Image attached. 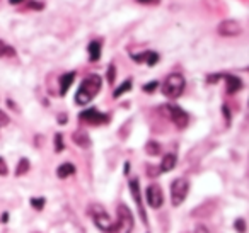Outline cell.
<instances>
[{
    "mask_svg": "<svg viewBox=\"0 0 249 233\" xmlns=\"http://www.w3.org/2000/svg\"><path fill=\"white\" fill-rule=\"evenodd\" d=\"M9 116L5 113H2V111H0V126H5V124H9Z\"/></svg>",
    "mask_w": 249,
    "mask_h": 233,
    "instance_id": "obj_29",
    "label": "cell"
},
{
    "mask_svg": "<svg viewBox=\"0 0 249 233\" xmlns=\"http://www.w3.org/2000/svg\"><path fill=\"white\" fill-rule=\"evenodd\" d=\"M193 233H210V232H208V230L207 228H205V226H196V228H195L193 230Z\"/></svg>",
    "mask_w": 249,
    "mask_h": 233,
    "instance_id": "obj_31",
    "label": "cell"
},
{
    "mask_svg": "<svg viewBox=\"0 0 249 233\" xmlns=\"http://www.w3.org/2000/svg\"><path fill=\"white\" fill-rule=\"evenodd\" d=\"M87 51H89L90 62H97V60L101 58V43L99 41H90Z\"/></svg>",
    "mask_w": 249,
    "mask_h": 233,
    "instance_id": "obj_16",
    "label": "cell"
},
{
    "mask_svg": "<svg viewBox=\"0 0 249 233\" xmlns=\"http://www.w3.org/2000/svg\"><path fill=\"white\" fill-rule=\"evenodd\" d=\"M234 228L237 230L239 233H246V221L242 218H239L237 221L234 223Z\"/></svg>",
    "mask_w": 249,
    "mask_h": 233,
    "instance_id": "obj_25",
    "label": "cell"
},
{
    "mask_svg": "<svg viewBox=\"0 0 249 233\" xmlns=\"http://www.w3.org/2000/svg\"><path fill=\"white\" fill-rule=\"evenodd\" d=\"M218 34L220 36H225V38H234V36H239L242 33V28L237 21H222L217 28Z\"/></svg>",
    "mask_w": 249,
    "mask_h": 233,
    "instance_id": "obj_9",
    "label": "cell"
},
{
    "mask_svg": "<svg viewBox=\"0 0 249 233\" xmlns=\"http://www.w3.org/2000/svg\"><path fill=\"white\" fill-rule=\"evenodd\" d=\"M157 85H159V83H157L156 82V80H154V82H149V83H147V85L145 87H143V90H145V92H154V90H156L157 89Z\"/></svg>",
    "mask_w": 249,
    "mask_h": 233,
    "instance_id": "obj_26",
    "label": "cell"
},
{
    "mask_svg": "<svg viewBox=\"0 0 249 233\" xmlns=\"http://www.w3.org/2000/svg\"><path fill=\"white\" fill-rule=\"evenodd\" d=\"M145 196H147V202H149L150 208L159 209L160 206L164 204V194L159 184H150L145 191Z\"/></svg>",
    "mask_w": 249,
    "mask_h": 233,
    "instance_id": "obj_8",
    "label": "cell"
},
{
    "mask_svg": "<svg viewBox=\"0 0 249 233\" xmlns=\"http://www.w3.org/2000/svg\"><path fill=\"white\" fill-rule=\"evenodd\" d=\"M90 216H92L97 228L103 230L104 233H113L114 223H113V219L109 218V215L104 211L103 206H97V204L90 206Z\"/></svg>",
    "mask_w": 249,
    "mask_h": 233,
    "instance_id": "obj_4",
    "label": "cell"
},
{
    "mask_svg": "<svg viewBox=\"0 0 249 233\" xmlns=\"http://www.w3.org/2000/svg\"><path fill=\"white\" fill-rule=\"evenodd\" d=\"M218 79H222V73H217V75H210V77H207V82H208V83H215Z\"/></svg>",
    "mask_w": 249,
    "mask_h": 233,
    "instance_id": "obj_30",
    "label": "cell"
},
{
    "mask_svg": "<svg viewBox=\"0 0 249 233\" xmlns=\"http://www.w3.org/2000/svg\"><path fill=\"white\" fill-rule=\"evenodd\" d=\"M72 140L75 141V145H79V147H82V148L90 147V138L86 131H75L73 136H72Z\"/></svg>",
    "mask_w": 249,
    "mask_h": 233,
    "instance_id": "obj_14",
    "label": "cell"
},
{
    "mask_svg": "<svg viewBox=\"0 0 249 233\" xmlns=\"http://www.w3.org/2000/svg\"><path fill=\"white\" fill-rule=\"evenodd\" d=\"M225 79V89H227V94H235L242 89V80L235 75H222Z\"/></svg>",
    "mask_w": 249,
    "mask_h": 233,
    "instance_id": "obj_12",
    "label": "cell"
},
{
    "mask_svg": "<svg viewBox=\"0 0 249 233\" xmlns=\"http://www.w3.org/2000/svg\"><path fill=\"white\" fill-rule=\"evenodd\" d=\"M159 172V168H152V165H149V175H157Z\"/></svg>",
    "mask_w": 249,
    "mask_h": 233,
    "instance_id": "obj_32",
    "label": "cell"
},
{
    "mask_svg": "<svg viewBox=\"0 0 249 233\" xmlns=\"http://www.w3.org/2000/svg\"><path fill=\"white\" fill-rule=\"evenodd\" d=\"M28 170H29V160L28 158H21V162L18 164V168H16V175H24Z\"/></svg>",
    "mask_w": 249,
    "mask_h": 233,
    "instance_id": "obj_20",
    "label": "cell"
},
{
    "mask_svg": "<svg viewBox=\"0 0 249 233\" xmlns=\"http://www.w3.org/2000/svg\"><path fill=\"white\" fill-rule=\"evenodd\" d=\"M101 85H103V80H101L99 75H96V73L87 75L86 79L82 80V83H80L79 90H77L75 102L79 104V106H86V104H89L90 100L99 94Z\"/></svg>",
    "mask_w": 249,
    "mask_h": 233,
    "instance_id": "obj_1",
    "label": "cell"
},
{
    "mask_svg": "<svg viewBox=\"0 0 249 233\" xmlns=\"http://www.w3.org/2000/svg\"><path fill=\"white\" fill-rule=\"evenodd\" d=\"M12 56H16V50L0 39V58H12Z\"/></svg>",
    "mask_w": 249,
    "mask_h": 233,
    "instance_id": "obj_18",
    "label": "cell"
},
{
    "mask_svg": "<svg viewBox=\"0 0 249 233\" xmlns=\"http://www.w3.org/2000/svg\"><path fill=\"white\" fill-rule=\"evenodd\" d=\"M31 204L35 206L36 209H41L45 206V199H31Z\"/></svg>",
    "mask_w": 249,
    "mask_h": 233,
    "instance_id": "obj_27",
    "label": "cell"
},
{
    "mask_svg": "<svg viewBox=\"0 0 249 233\" xmlns=\"http://www.w3.org/2000/svg\"><path fill=\"white\" fill-rule=\"evenodd\" d=\"M176 167V155L174 153H167L166 157L162 158V164H160V172H171Z\"/></svg>",
    "mask_w": 249,
    "mask_h": 233,
    "instance_id": "obj_15",
    "label": "cell"
},
{
    "mask_svg": "<svg viewBox=\"0 0 249 233\" xmlns=\"http://www.w3.org/2000/svg\"><path fill=\"white\" fill-rule=\"evenodd\" d=\"M130 191H132L133 199H135V202H137V208H139L140 215H142L143 223H147L145 209H143V202H142V198H140V185H139V181H137V179H132V181H130Z\"/></svg>",
    "mask_w": 249,
    "mask_h": 233,
    "instance_id": "obj_10",
    "label": "cell"
},
{
    "mask_svg": "<svg viewBox=\"0 0 249 233\" xmlns=\"http://www.w3.org/2000/svg\"><path fill=\"white\" fill-rule=\"evenodd\" d=\"M132 60L137 63H147L149 67H154L159 62V55L156 51H143L140 55H132Z\"/></svg>",
    "mask_w": 249,
    "mask_h": 233,
    "instance_id": "obj_11",
    "label": "cell"
},
{
    "mask_svg": "<svg viewBox=\"0 0 249 233\" xmlns=\"http://www.w3.org/2000/svg\"><path fill=\"white\" fill-rule=\"evenodd\" d=\"M73 79H75V73L70 72V73H65L63 77H60V94L65 96L67 90L70 89V85L73 83Z\"/></svg>",
    "mask_w": 249,
    "mask_h": 233,
    "instance_id": "obj_13",
    "label": "cell"
},
{
    "mask_svg": "<svg viewBox=\"0 0 249 233\" xmlns=\"http://www.w3.org/2000/svg\"><path fill=\"white\" fill-rule=\"evenodd\" d=\"M133 230V215L128 206H118V221L114 223L113 233H132Z\"/></svg>",
    "mask_w": 249,
    "mask_h": 233,
    "instance_id": "obj_3",
    "label": "cell"
},
{
    "mask_svg": "<svg viewBox=\"0 0 249 233\" xmlns=\"http://www.w3.org/2000/svg\"><path fill=\"white\" fill-rule=\"evenodd\" d=\"M166 109H167V113H169L171 121H173L179 130H183V128L188 126V123H190V116H188L186 111H183L179 106H174V104H169Z\"/></svg>",
    "mask_w": 249,
    "mask_h": 233,
    "instance_id": "obj_6",
    "label": "cell"
},
{
    "mask_svg": "<svg viewBox=\"0 0 249 233\" xmlns=\"http://www.w3.org/2000/svg\"><path fill=\"white\" fill-rule=\"evenodd\" d=\"M26 5H28L29 9H35V11H43V9H45V4L36 2V0H26Z\"/></svg>",
    "mask_w": 249,
    "mask_h": 233,
    "instance_id": "obj_22",
    "label": "cell"
},
{
    "mask_svg": "<svg viewBox=\"0 0 249 233\" xmlns=\"http://www.w3.org/2000/svg\"><path fill=\"white\" fill-rule=\"evenodd\" d=\"M184 85H186V80H184V77L181 73H171L164 80L162 94L167 99H178L184 92Z\"/></svg>",
    "mask_w": 249,
    "mask_h": 233,
    "instance_id": "obj_2",
    "label": "cell"
},
{
    "mask_svg": "<svg viewBox=\"0 0 249 233\" xmlns=\"http://www.w3.org/2000/svg\"><path fill=\"white\" fill-rule=\"evenodd\" d=\"M9 2H11V4H12V5H16V4H18V5H19V4H24L26 0H9Z\"/></svg>",
    "mask_w": 249,
    "mask_h": 233,
    "instance_id": "obj_33",
    "label": "cell"
},
{
    "mask_svg": "<svg viewBox=\"0 0 249 233\" xmlns=\"http://www.w3.org/2000/svg\"><path fill=\"white\" fill-rule=\"evenodd\" d=\"M130 89H132V80H124V82L121 83V85L118 87L116 90H114V94H113V96H114V97H116V99H118V97H121V96H123L124 92H128Z\"/></svg>",
    "mask_w": 249,
    "mask_h": 233,
    "instance_id": "obj_19",
    "label": "cell"
},
{
    "mask_svg": "<svg viewBox=\"0 0 249 233\" xmlns=\"http://www.w3.org/2000/svg\"><path fill=\"white\" fill-rule=\"evenodd\" d=\"M139 4H143V5H159L160 0H137Z\"/></svg>",
    "mask_w": 249,
    "mask_h": 233,
    "instance_id": "obj_28",
    "label": "cell"
},
{
    "mask_svg": "<svg viewBox=\"0 0 249 233\" xmlns=\"http://www.w3.org/2000/svg\"><path fill=\"white\" fill-rule=\"evenodd\" d=\"M73 174H75V165L73 164H62L58 167V170H56V175H58L60 179H67Z\"/></svg>",
    "mask_w": 249,
    "mask_h": 233,
    "instance_id": "obj_17",
    "label": "cell"
},
{
    "mask_svg": "<svg viewBox=\"0 0 249 233\" xmlns=\"http://www.w3.org/2000/svg\"><path fill=\"white\" fill-rule=\"evenodd\" d=\"M80 121L87 124H92V126H99V124H106L109 121V116L104 113H99L97 109H87L84 113H80Z\"/></svg>",
    "mask_w": 249,
    "mask_h": 233,
    "instance_id": "obj_7",
    "label": "cell"
},
{
    "mask_svg": "<svg viewBox=\"0 0 249 233\" xmlns=\"http://www.w3.org/2000/svg\"><path fill=\"white\" fill-rule=\"evenodd\" d=\"M190 191V182L186 179H174L171 184V202L173 206H181Z\"/></svg>",
    "mask_w": 249,
    "mask_h": 233,
    "instance_id": "obj_5",
    "label": "cell"
},
{
    "mask_svg": "<svg viewBox=\"0 0 249 233\" xmlns=\"http://www.w3.org/2000/svg\"><path fill=\"white\" fill-rule=\"evenodd\" d=\"M145 151L149 155H159L160 153V145L157 141H149L145 147Z\"/></svg>",
    "mask_w": 249,
    "mask_h": 233,
    "instance_id": "obj_21",
    "label": "cell"
},
{
    "mask_svg": "<svg viewBox=\"0 0 249 233\" xmlns=\"http://www.w3.org/2000/svg\"><path fill=\"white\" fill-rule=\"evenodd\" d=\"M114 79H116V68H114V65H109L107 67V82L113 83Z\"/></svg>",
    "mask_w": 249,
    "mask_h": 233,
    "instance_id": "obj_24",
    "label": "cell"
},
{
    "mask_svg": "<svg viewBox=\"0 0 249 233\" xmlns=\"http://www.w3.org/2000/svg\"><path fill=\"white\" fill-rule=\"evenodd\" d=\"M62 150H63V136L60 133H56L55 134V151L60 153Z\"/></svg>",
    "mask_w": 249,
    "mask_h": 233,
    "instance_id": "obj_23",
    "label": "cell"
}]
</instances>
